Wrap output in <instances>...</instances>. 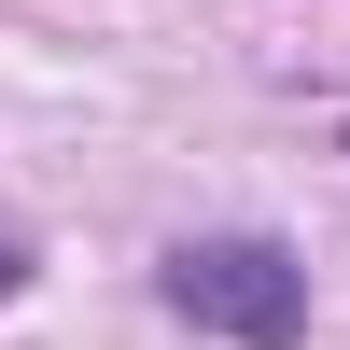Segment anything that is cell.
Masks as SVG:
<instances>
[{
	"instance_id": "obj_2",
	"label": "cell",
	"mask_w": 350,
	"mask_h": 350,
	"mask_svg": "<svg viewBox=\"0 0 350 350\" xmlns=\"http://www.w3.org/2000/svg\"><path fill=\"white\" fill-rule=\"evenodd\" d=\"M0 295H28V252H14V239H0Z\"/></svg>"
},
{
	"instance_id": "obj_1",
	"label": "cell",
	"mask_w": 350,
	"mask_h": 350,
	"mask_svg": "<svg viewBox=\"0 0 350 350\" xmlns=\"http://www.w3.org/2000/svg\"><path fill=\"white\" fill-rule=\"evenodd\" d=\"M168 308L196 336H239V350H295L308 336V267L280 239H183L168 252Z\"/></svg>"
}]
</instances>
